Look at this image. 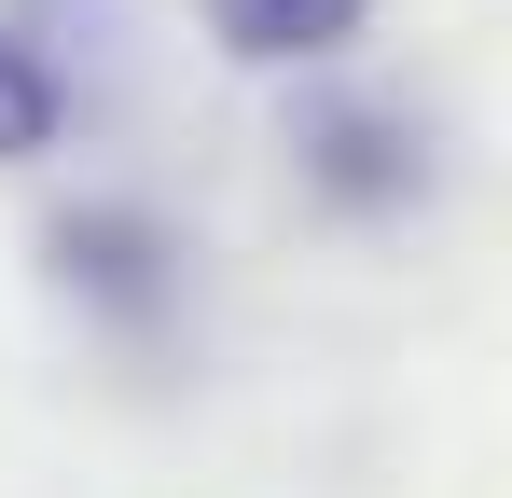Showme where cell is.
Instances as JSON below:
<instances>
[{"mask_svg": "<svg viewBox=\"0 0 512 498\" xmlns=\"http://www.w3.org/2000/svg\"><path fill=\"white\" fill-rule=\"evenodd\" d=\"M56 277H70L84 305H111V319H167L180 249L153 236L139 208H70V222H56Z\"/></svg>", "mask_w": 512, "mask_h": 498, "instance_id": "cell-1", "label": "cell"}, {"mask_svg": "<svg viewBox=\"0 0 512 498\" xmlns=\"http://www.w3.org/2000/svg\"><path fill=\"white\" fill-rule=\"evenodd\" d=\"M56 139H70V83H56V56L28 28H0V166L56 153Z\"/></svg>", "mask_w": 512, "mask_h": 498, "instance_id": "cell-4", "label": "cell"}, {"mask_svg": "<svg viewBox=\"0 0 512 498\" xmlns=\"http://www.w3.org/2000/svg\"><path fill=\"white\" fill-rule=\"evenodd\" d=\"M374 28V0H208V42L236 70H319Z\"/></svg>", "mask_w": 512, "mask_h": 498, "instance_id": "cell-3", "label": "cell"}, {"mask_svg": "<svg viewBox=\"0 0 512 498\" xmlns=\"http://www.w3.org/2000/svg\"><path fill=\"white\" fill-rule=\"evenodd\" d=\"M305 180H319L333 208H416L429 153H416L402 111H319V125H305Z\"/></svg>", "mask_w": 512, "mask_h": 498, "instance_id": "cell-2", "label": "cell"}]
</instances>
